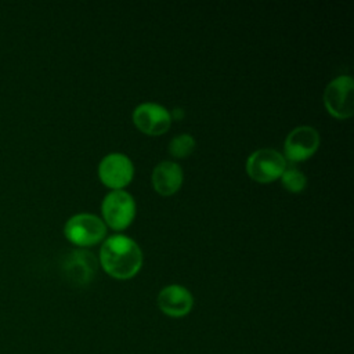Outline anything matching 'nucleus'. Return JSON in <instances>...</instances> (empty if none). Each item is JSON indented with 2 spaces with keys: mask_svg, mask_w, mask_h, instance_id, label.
I'll return each mask as SVG.
<instances>
[{
  "mask_svg": "<svg viewBox=\"0 0 354 354\" xmlns=\"http://www.w3.org/2000/svg\"><path fill=\"white\" fill-rule=\"evenodd\" d=\"M100 263L104 271L115 279L133 278L142 266V252L136 241L116 234L102 243Z\"/></svg>",
  "mask_w": 354,
  "mask_h": 354,
  "instance_id": "obj_1",
  "label": "nucleus"
},
{
  "mask_svg": "<svg viewBox=\"0 0 354 354\" xmlns=\"http://www.w3.org/2000/svg\"><path fill=\"white\" fill-rule=\"evenodd\" d=\"M64 234L73 245L87 248L98 243L105 236L106 225L95 214L79 213L65 223Z\"/></svg>",
  "mask_w": 354,
  "mask_h": 354,
  "instance_id": "obj_2",
  "label": "nucleus"
},
{
  "mask_svg": "<svg viewBox=\"0 0 354 354\" xmlns=\"http://www.w3.org/2000/svg\"><path fill=\"white\" fill-rule=\"evenodd\" d=\"M102 217L108 227L115 231L127 228L136 216L134 198L123 189H112L101 203Z\"/></svg>",
  "mask_w": 354,
  "mask_h": 354,
  "instance_id": "obj_3",
  "label": "nucleus"
},
{
  "mask_svg": "<svg viewBox=\"0 0 354 354\" xmlns=\"http://www.w3.org/2000/svg\"><path fill=\"white\" fill-rule=\"evenodd\" d=\"M286 166L283 155L271 148L257 149L246 160V171L257 183H271L281 178Z\"/></svg>",
  "mask_w": 354,
  "mask_h": 354,
  "instance_id": "obj_4",
  "label": "nucleus"
},
{
  "mask_svg": "<svg viewBox=\"0 0 354 354\" xmlns=\"http://www.w3.org/2000/svg\"><path fill=\"white\" fill-rule=\"evenodd\" d=\"M353 79L347 75L337 76L325 88L324 104L326 111L337 119H348L353 116Z\"/></svg>",
  "mask_w": 354,
  "mask_h": 354,
  "instance_id": "obj_5",
  "label": "nucleus"
},
{
  "mask_svg": "<svg viewBox=\"0 0 354 354\" xmlns=\"http://www.w3.org/2000/svg\"><path fill=\"white\" fill-rule=\"evenodd\" d=\"M134 176V166L129 156L120 152L105 155L98 165V177L104 185L112 189H122Z\"/></svg>",
  "mask_w": 354,
  "mask_h": 354,
  "instance_id": "obj_6",
  "label": "nucleus"
},
{
  "mask_svg": "<svg viewBox=\"0 0 354 354\" xmlns=\"http://www.w3.org/2000/svg\"><path fill=\"white\" fill-rule=\"evenodd\" d=\"M97 268L98 261L95 256L84 249L72 250L62 261V272L75 286L88 285L94 279Z\"/></svg>",
  "mask_w": 354,
  "mask_h": 354,
  "instance_id": "obj_7",
  "label": "nucleus"
},
{
  "mask_svg": "<svg viewBox=\"0 0 354 354\" xmlns=\"http://www.w3.org/2000/svg\"><path fill=\"white\" fill-rule=\"evenodd\" d=\"M319 147V134L311 126L293 129L283 144V158L290 162H301L311 158Z\"/></svg>",
  "mask_w": 354,
  "mask_h": 354,
  "instance_id": "obj_8",
  "label": "nucleus"
},
{
  "mask_svg": "<svg viewBox=\"0 0 354 354\" xmlns=\"http://www.w3.org/2000/svg\"><path fill=\"white\" fill-rule=\"evenodd\" d=\"M133 122L142 133L148 136H160L169 130L171 115L159 104L144 102L133 111Z\"/></svg>",
  "mask_w": 354,
  "mask_h": 354,
  "instance_id": "obj_9",
  "label": "nucleus"
},
{
  "mask_svg": "<svg viewBox=\"0 0 354 354\" xmlns=\"http://www.w3.org/2000/svg\"><path fill=\"white\" fill-rule=\"evenodd\" d=\"M159 310L170 318H183L194 307L192 293L183 285L171 283L160 289L156 297Z\"/></svg>",
  "mask_w": 354,
  "mask_h": 354,
  "instance_id": "obj_10",
  "label": "nucleus"
},
{
  "mask_svg": "<svg viewBox=\"0 0 354 354\" xmlns=\"http://www.w3.org/2000/svg\"><path fill=\"white\" fill-rule=\"evenodd\" d=\"M153 189L163 195L169 196L176 194L183 184V170L181 167L170 160H163L155 166L151 176Z\"/></svg>",
  "mask_w": 354,
  "mask_h": 354,
  "instance_id": "obj_11",
  "label": "nucleus"
},
{
  "mask_svg": "<svg viewBox=\"0 0 354 354\" xmlns=\"http://www.w3.org/2000/svg\"><path fill=\"white\" fill-rule=\"evenodd\" d=\"M281 183L289 192H301L307 185V178L303 171L295 166H286L281 176Z\"/></svg>",
  "mask_w": 354,
  "mask_h": 354,
  "instance_id": "obj_12",
  "label": "nucleus"
},
{
  "mask_svg": "<svg viewBox=\"0 0 354 354\" xmlns=\"http://www.w3.org/2000/svg\"><path fill=\"white\" fill-rule=\"evenodd\" d=\"M194 149H195V140L192 136L185 133L173 137L171 141L169 142V153L173 158L181 159V158L189 156Z\"/></svg>",
  "mask_w": 354,
  "mask_h": 354,
  "instance_id": "obj_13",
  "label": "nucleus"
}]
</instances>
